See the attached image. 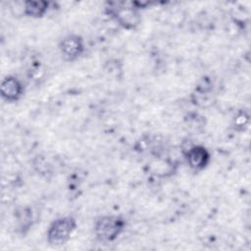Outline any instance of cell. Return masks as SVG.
<instances>
[{"label": "cell", "instance_id": "obj_10", "mask_svg": "<svg viewBox=\"0 0 251 251\" xmlns=\"http://www.w3.org/2000/svg\"><path fill=\"white\" fill-rule=\"evenodd\" d=\"M249 125V115L245 111H239L233 118L232 127L236 130L242 131L248 127Z\"/></svg>", "mask_w": 251, "mask_h": 251}, {"label": "cell", "instance_id": "obj_6", "mask_svg": "<svg viewBox=\"0 0 251 251\" xmlns=\"http://www.w3.org/2000/svg\"><path fill=\"white\" fill-rule=\"evenodd\" d=\"M25 94L24 82L14 75L4 76L0 84V96L7 103H16Z\"/></svg>", "mask_w": 251, "mask_h": 251}, {"label": "cell", "instance_id": "obj_2", "mask_svg": "<svg viewBox=\"0 0 251 251\" xmlns=\"http://www.w3.org/2000/svg\"><path fill=\"white\" fill-rule=\"evenodd\" d=\"M126 220L122 215H104L97 218L93 225V233L102 243L115 241L126 227Z\"/></svg>", "mask_w": 251, "mask_h": 251}, {"label": "cell", "instance_id": "obj_5", "mask_svg": "<svg viewBox=\"0 0 251 251\" xmlns=\"http://www.w3.org/2000/svg\"><path fill=\"white\" fill-rule=\"evenodd\" d=\"M58 49L62 58L67 62L78 60L85 51L84 39L76 33L65 35L58 43Z\"/></svg>", "mask_w": 251, "mask_h": 251}, {"label": "cell", "instance_id": "obj_7", "mask_svg": "<svg viewBox=\"0 0 251 251\" xmlns=\"http://www.w3.org/2000/svg\"><path fill=\"white\" fill-rule=\"evenodd\" d=\"M53 5V2L46 0H26L23 2V15L30 19H41L52 9Z\"/></svg>", "mask_w": 251, "mask_h": 251}, {"label": "cell", "instance_id": "obj_1", "mask_svg": "<svg viewBox=\"0 0 251 251\" xmlns=\"http://www.w3.org/2000/svg\"><path fill=\"white\" fill-rule=\"evenodd\" d=\"M105 13L118 25L126 30L137 28L142 21L137 1L108 2L105 6Z\"/></svg>", "mask_w": 251, "mask_h": 251}, {"label": "cell", "instance_id": "obj_3", "mask_svg": "<svg viewBox=\"0 0 251 251\" xmlns=\"http://www.w3.org/2000/svg\"><path fill=\"white\" fill-rule=\"evenodd\" d=\"M77 227L76 220L73 216H62L51 222L46 231L47 242L54 247L66 244Z\"/></svg>", "mask_w": 251, "mask_h": 251}, {"label": "cell", "instance_id": "obj_4", "mask_svg": "<svg viewBox=\"0 0 251 251\" xmlns=\"http://www.w3.org/2000/svg\"><path fill=\"white\" fill-rule=\"evenodd\" d=\"M182 155L186 165L195 173L204 171L212 158L209 149L202 144H189L182 149Z\"/></svg>", "mask_w": 251, "mask_h": 251}, {"label": "cell", "instance_id": "obj_8", "mask_svg": "<svg viewBox=\"0 0 251 251\" xmlns=\"http://www.w3.org/2000/svg\"><path fill=\"white\" fill-rule=\"evenodd\" d=\"M15 221L17 231L21 234H25L29 231L34 224V214L30 207H20L15 211Z\"/></svg>", "mask_w": 251, "mask_h": 251}, {"label": "cell", "instance_id": "obj_9", "mask_svg": "<svg viewBox=\"0 0 251 251\" xmlns=\"http://www.w3.org/2000/svg\"><path fill=\"white\" fill-rule=\"evenodd\" d=\"M33 168L35 172L40 175L41 176L48 177L53 174V168L52 165L48 162V160L41 155H38L33 160Z\"/></svg>", "mask_w": 251, "mask_h": 251}]
</instances>
